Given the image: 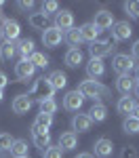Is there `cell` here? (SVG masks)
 Here are the masks:
<instances>
[{"label":"cell","mask_w":139,"mask_h":158,"mask_svg":"<svg viewBox=\"0 0 139 158\" xmlns=\"http://www.w3.org/2000/svg\"><path fill=\"white\" fill-rule=\"evenodd\" d=\"M135 99L131 97V95H125V97L118 99V103H116V110L120 112V114H125V116H131L133 114V110H135Z\"/></svg>","instance_id":"7402d4cb"},{"label":"cell","mask_w":139,"mask_h":158,"mask_svg":"<svg viewBox=\"0 0 139 158\" xmlns=\"http://www.w3.org/2000/svg\"><path fill=\"white\" fill-rule=\"evenodd\" d=\"M122 131L126 135H137L139 133V120L135 116H125V120H122Z\"/></svg>","instance_id":"83f0119b"},{"label":"cell","mask_w":139,"mask_h":158,"mask_svg":"<svg viewBox=\"0 0 139 158\" xmlns=\"http://www.w3.org/2000/svg\"><path fill=\"white\" fill-rule=\"evenodd\" d=\"M15 53H17V47H15V42H9V40H4V42L0 44V57H2V59H11Z\"/></svg>","instance_id":"4dcf8cb0"},{"label":"cell","mask_w":139,"mask_h":158,"mask_svg":"<svg viewBox=\"0 0 139 158\" xmlns=\"http://www.w3.org/2000/svg\"><path fill=\"white\" fill-rule=\"evenodd\" d=\"M32 103H34L32 97L25 93V95H17V97L13 99V106H11V108H13L15 114H27L30 108H32Z\"/></svg>","instance_id":"4fadbf2b"},{"label":"cell","mask_w":139,"mask_h":158,"mask_svg":"<svg viewBox=\"0 0 139 158\" xmlns=\"http://www.w3.org/2000/svg\"><path fill=\"white\" fill-rule=\"evenodd\" d=\"M133 91H135V95L139 97V82H135V89H133Z\"/></svg>","instance_id":"ee69618b"},{"label":"cell","mask_w":139,"mask_h":158,"mask_svg":"<svg viewBox=\"0 0 139 158\" xmlns=\"http://www.w3.org/2000/svg\"><path fill=\"white\" fill-rule=\"evenodd\" d=\"M53 86L49 85V80L47 78H36L32 86H30V91H27V95L30 97H38V101H42V99H53Z\"/></svg>","instance_id":"3957f363"},{"label":"cell","mask_w":139,"mask_h":158,"mask_svg":"<svg viewBox=\"0 0 139 158\" xmlns=\"http://www.w3.org/2000/svg\"><path fill=\"white\" fill-rule=\"evenodd\" d=\"M78 32H80V36H82V40H87V42H95V40H99V30L95 27L93 23H84L78 27Z\"/></svg>","instance_id":"d6986e66"},{"label":"cell","mask_w":139,"mask_h":158,"mask_svg":"<svg viewBox=\"0 0 139 158\" xmlns=\"http://www.w3.org/2000/svg\"><path fill=\"white\" fill-rule=\"evenodd\" d=\"M63 40L72 47V49H78L84 40H82V36H80V32H78V27H72V30H67L65 32V36H63Z\"/></svg>","instance_id":"4316f807"},{"label":"cell","mask_w":139,"mask_h":158,"mask_svg":"<svg viewBox=\"0 0 139 158\" xmlns=\"http://www.w3.org/2000/svg\"><path fill=\"white\" fill-rule=\"evenodd\" d=\"M36 72V68L32 65V61L30 59H19V63H15V76L19 78V80H27V78H32Z\"/></svg>","instance_id":"8fae6325"},{"label":"cell","mask_w":139,"mask_h":158,"mask_svg":"<svg viewBox=\"0 0 139 158\" xmlns=\"http://www.w3.org/2000/svg\"><path fill=\"white\" fill-rule=\"evenodd\" d=\"M30 61H32L34 68H42V70L49 68V57H47L44 53H36V51H34V55L30 57Z\"/></svg>","instance_id":"1f68e13d"},{"label":"cell","mask_w":139,"mask_h":158,"mask_svg":"<svg viewBox=\"0 0 139 158\" xmlns=\"http://www.w3.org/2000/svg\"><path fill=\"white\" fill-rule=\"evenodd\" d=\"M116 89L122 93V97H125V95H131L133 89H135V80H133L131 76H118V80H116Z\"/></svg>","instance_id":"cb8c5ba5"},{"label":"cell","mask_w":139,"mask_h":158,"mask_svg":"<svg viewBox=\"0 0 139 158\" xmlns=\"http://www.w3.org/2000/svg\"><path fill=\"white\" fill-rule=\"evenodd\" d=\"M82 97L87 99V97H91V99H99V97H103V95H108V89L103 85H99L97 80H82L80 85H78V89H76Z\"/></svg>","instance_id":"6da1fadb"},{"label":"cell","mask_w":139,"mask_h":158,"mask_svg":"<svg viewBox=\"0 0 139 158\" xmlns=\"http://www.w3.org/2000/svg\"><path fill=\"white\" fill-rule=\"evenodd\" d=\"M91 127H93V120L88 118V114H80L78 112L72 118V129L78 131V133H87V131H91Z\"/></svg>","instance_id":"5bb4252c"},{"label":"cell","mask_w":139,"mask_h":158,"mask_svg":"<svg viewBox=\"0 0 139 158\" xmlns=\"http://www.w3.org/2000/svg\"><path fill=\"white\" fill-rule=\"evenodd\" d=\"M63 61H65V65H67V68H78L80 63H84L82 51H80V49H70L67 53H65Z\"/></svg>","instance_id":"44dd1931"},{"label":"cell","mask_w":139,"mask_h":158,"mask_svg":"<svg viewBox=\"0 0 139 158\" xmlns=\"http://www.w3.org/2000/svg\"><path fill=\"white\" fill-rule=\"evenodd\" d=\"M59 148L61 150H74V148H78V135L74 131L61 133V137H59Z\"/></svg>","instance_id":"ffe728a7"},{"label":"cell","mask_w":139,"mask_h":158,"mask_svg":"<svg viewBox=\"0 0 139 158\" xmlns=\"http://www.w3.org/2000/svg\"><path fill=\"white\" fill-rule=\"evenodd\" d=\"M13 141H15V139L11 137V133H0V152H6V150H11Z\"/></svg>","instance_id":"836d02e7"},{"label":"cell","mask_w":139,"mask_h":158,"mask_svg":"<svg viewBox=\"0 0 139 158\" xmlns=\"http://www.w3.org/2000/svg\"><path fill=\"white\" fill-rule=\"evenodd\" d=\"M47 21H49V17L47 15H42V13H32L30 17H27V23L32 25L34 30H47Z\"/></svg>","instance_id":"484cf974"},{"label":"cell","mask_w":139,"mask_h":158,"mask_svg":"<svg viewBox=\"0 0 139 158\" xmlns=\"http://www.w3.org/2000/svg\"><path fill=\"white\" fill-rule=\"evenodd\" d=\"M82 103H84V97H82L78 91H70V93L63 97V108L70 110V112H80Z\"/></svg>","instance_id":"9c48e42d"},{"label":"cell","mask_w":139,"mask_h":158,"mask_svg":"<svg viewBox=\"0 0 139 158\" xmlns=\"http://www.w3.org/2000/svg\"><path fill=\"white\" fill-rule=\"evenodd\" d=\"M135 80L139 82V65H135Z\"/></svg>","instance_id":"7bdbcfd3"},{"label":"cell","mask_w":139,"mask_h":158,"mask_svg":"<svg viewBox=\"0 0 139 158\" xmlns=\"http://www.w3.org/2000/svg\"><path fill=\"white\" fill-rule=\"evenodd\" d=\"M137 148L135 146H126L125 150H122V154H120V158H137Z\"/></svg>","instance_id":"8d00e7d4"},{"label":"cell","mask_w":139,"mask_h":158,"mask_svg":"<svg viewBox=\"0 0 139 158\" xmlns=\"http://www.w3.org/2000/svg\"><path fill=\"white\" fill-rule=\"evenodd\" d=\"M0 9H2V2H0Z\"/></svg>","instance_id":"c3c4849f"},{"label":"cell","mask_w":139,"mask_h":158,"mask_svg":"<svg viewBox=\"0 0 139 158\" xmlns=\"http://www.w3.org/2000/svg\"><path fill=\"white\" fill-rule=\"evenodd\" d=\"M112 70L118 76H131V72L135 70V59L126 53H118L112 59Z\"/></svg>","instance_id":"7a4b0ae2"},{"label":"cell","mask_w":139,"mask_h":158,"mask_svg":"<svg viewBox=\"0 0 139 158\" xmlns=\"http://www.w3.org/2000/svg\"><path fill=\"white\" fill-rule=\"evenodd\" d=\"M87 114H88V118H91L93 122H103L105 116H108V108H105L103 103H93Z\"/></svg>","instance_id":"603a6c76"},{"label":"cell","mask_w":139,"mask_h":158,"mask_svg":"<svg viewBox=\"0 0 139 158\" xmlns=\"http://www.w3.org/2000/svg\"><path fill=\"white\" fill-rule=\"evenodd\" d=\"M74 158H93V156H91V154H87V152H82V154H76Z\"/></svg>","instance_id":"60d3db41"},{"label":"cell","mask_w":139,"mask_h":158,"mask_svg":"<svg viewBox=\"0 0 139 158\" xmlns=\"http://www.w3.org/2000/svg\"><path fill=\"white\" fill-rule=\"evenodd\" d=\"M32 137H34V146L40 148L42 152L51 146V135H49V131H42V129L32 127Z\"/></svg>","instance_id":"9a60e30c"},{"label":"cell","mask_w":139,"mask_h":158,"mask_svg":"<svg viewBox=\"0 0 139 158\" xmlns=\"http://www.w3.org/2000/svg\"><path fill=\"white\" fill-rule=\"evenodd\" d=\"M133 34V27L129 21H114L112 25V38L116 42H122V40H129Z\"/></svg>","instance_id":"52a82bcc"},{"label":"cell","mask_w":139,"mask_h":158,"mask_svg":"<svg viewBox=\"0 0 139 158\" xmlns=\"http://www.w3.org/2000/svg\"><path fill=\"white\" fill-rule=\"evenodd\" d=\"M131 116H135V118L139 120V106H135V110H133V114H131Z\"/></svg>","instance_id":"b9f144b4"},{"label":"cell","mask_w":139,"mask_h":158,"mask_svg":"<svg viewBox=\"0 0 139 158\" xmlns=\"http://www.w3.org/2000/svg\"><path fill=\"white\" fill-rule=\"evenodd\" d=\"M51 124H53V116L51 114H38L36 120H34V127L36 129H42V131H49Z\"/></svg>","instance_id":"f546056e"},{"label":"cell","mask_w":139,"mask_h":158,"mask_svg":"<svg viewBox=\"0 0 139 158\" xmlns=\"http://www.w3.org/2000/svg\"><path fill=\"white\" fill-rule=\"evenodd\" d=\"M32 6H34L32 0H21V2H19V9H23V11H30Z\"/></svg>","instance_id":"f35d334b"},{"label":"cell","mask_w":139,"mask_h":158,"mask_svg":"<svg viewBox=\"0 0 139 158\" xmlns=\"http://www.w3.org/2000/svg\"><path fill=\"white\" fill-rule=\"evenodd\" d=\"M131 57L133 59H139V40H135L133 47H131Z\"/></svg>","instance_id":"74e56055"},{"label":"cell","mask_w":139,"mask_h":158,"mask_svg":"<svg viewBox=\"0 0 139 158\" xmlns=\"http://www.w3.org/2000/svg\"><path fill=\"white\" fill-rule=\"evenodd\" d=\"M0 38H2V30H0Z\"/></svg>","instance_id":"7dc6e473"},{"label":"cell","mask_w":139,"mask_h":158,"mask_svg":"<svg viewBox=\"0 0 139 158\" xmlns=\"http://www.w3.org/2000/svg\"><path fill=\"white\" fill-rule=\"evenodd\" d=\"M93 25L97 27V30H108V27H112L114 25V13L112 11H99V13H95V21H93Z\"/></svg>","instance_id":"7c38bea8"},{"label":"cell","mask_w":139,"mask_h":158,"mask_svg":"<svg viewBox=\"0 0 139 158\" xmlns=\"http://www.w3.org/2000/svg\"><path fill=\"white\" fill-rule=\"evenodd\" d=\"M47 80H49V85L53 86V91H59V89H63V86L67 85V76H65L61 70L51 72L49 76H47Z\"/></svg>","instance_id":"ac0fdd59"},{"label":"cell","mask_w":139,"mask_h":158,"mask_svg":"<svg viewBox=\"0 0 139 158\" xmlns=\"http://www.w3.org/2000/svg\"><path fill=\"white\" fill-rule=\"evenodd\" d=\"M93 150H95V156L108 158V156H112V152H114V143H112V139H108V137H99L93 143Z\"/></svg>","instance_id":"30bf717a"},{"label":"cell","mask_w":139,"mask_h":158,"mask_svg":"<svg viewBox=\"0 0 139 158\" xmlns=\"http://www.w3.org/2000/svg\"><path fill=\"white\" fill-rule=\"evenodd\" d=\"M87 74L91 80H97L105 74V65H103V59H91L87 63Z\"/></svg>","instance_id":"2e32d148"},{"label":"cell","mask_w":139,"mask_h":158,"mask_svg":"<svg viewBox=\"0 0 139 158\" xmlns=\"http://www.w3.org/2000/svg\"><path fill=\"white\" fill-rule=\"evenodd\" d=\"M9 85V78H6V74L0 70V91H4V86Z\"/></svg>","instance_id":"ab89813d"},{"label":"cell","mask_w":139,"mask_h":158,"mask_svg":"<svg viewBox=\"0 0 139 158\" xmlns=\"http://www.w3.org/2000/svg\"><path fill=\"white\" fill-rule=\"evenodd\" d=\"M2 36H4V40H9V42H15L17 38H19V34H21V25L17 23L15 19H2Z\"/></svg>","instance_id":"5b68a950"},{"label":"cell","mask_w":139,"mask_h":158,"mask_svg":"<svg viewBox=\"0 0 139 158\" xmlns=\"http://www.w3.org/2000/svg\"><path fill=\"white\" fill-rule=\"evenodd\" d=\"M2 97H4V93H2V91H0V101H2Z\"/></svg>","instance_id":"f6af8a7d"},{"label":"cell","mask_w":139,"mask_h":158,"mask_svg":"<svg viewBox=\"0 0 139 158\" xmlns=\"http://www.w3.org/2000/svg\"><path fill=\"white\" fill-rule=\"evenodd\" d=\"M59 11V4H57V2H55V0H47V2H42V15H47V17H49L51 13H57Z\"/></svg>","instance_id":"e575fe53"},{"label":"cell","mask_w":139,"mask_h":158,"mask_svg":"<svg viewBox=\"0 0 139 158\" xmlns=\"http://www.w3.org/2000/svg\"><path fill=\"white\" fill-rule=\"evenodd\" d=\"M27 150L30 148H27V141L25 139H15L9 152H11L13 158H27Z\"/></svg>","instance_id":"d4e9b609"},{"label":"cell","mask_w":139,"mask_h":158,"mask_svg":"<svg viewBox=\"0 0 139 158\" xmlns=\"http://www.w3.org/2000/svg\"><path fill=\"white\" fill-rule=\"evenodd\" d=\"M112 51H114L112 40H95V42L88 47L91 59H103V57L112 55Z\"/></svg>","instance_id":"277c9868"},{"label":"cell","mask_w":139,"mask_h":158,"mask_svg":"<svg viewBox=\"0 0 139 158\" xmlns=\"http://www.w3.org/2000/svg\"><path fill=\"white\" fill-rule=\"evenodd\" d=\"M125 11L129 13L131 17L139 19V2H126V4H125Z\"/></svg>","instance_id":"d590c367"},{"label":"cell","mask_w":139,"mask_h":158,"mask_svg":"<svg viewBox=\"0 0 139 158\" xmlns=\"http://www.w3.org/2000/svg\"><path fill=\"white\" fill-rule=\"evenodd\" d=\"M0 21H2V13H0Z\"/></svg>","instance_id":"bcb514c9"},{"label":"cell","mask_w":139,"mask_h":158,"mask_svg":"<svg viewBox=\"0 0 139 158\" xmlns=\"http://www.w3.org/2000/svg\"><path fill=\"white\" fill-rule=\"evenodd\" d=\"M15 47H17V53H19L21 59H30V57L34 55V40H32V38H23V40H19Z\"/></svg>","instance_id":"e0dca14e"},{"label":"cell","mask_w":139,"mask_h":158,"mask_svg":"<svg viewBox=\"0 0 139 158\" xmlns=\"http://www.w3.org/2000/svg\"><path fill=\"white\" fill-rule=\"evenodd\" d=\"M38 108H40V114H51L53 116L59 106H57L55 99H42V101H38Z\"/></svg>","instance_id":"f1b7e54d"},{"label":"cell","mask_w":139,"mask_h":158,"mask_svg":"<svg viewBox=\"0 0 139 158\" xmlns=\"http://www.w3.org/2000/svg\"><path fill=\"white\" fill-rule=\"evenodd\" d=\"M42 158H63V150L59 146H49L42 152Z\"/></svg>","instance_id":"d6a6232c"},{"label":"cell","mask_w":139,"mask_h":158,"mask_svg":"<svg viewBox=\"0 0 139 158\" xmlns=\"http://www.w3.org/2000/svg\"><path fill=\"white\" fill-rule=\"evenodd\" d=\"M63 40V34L61 30H57V27H47L44 32H42V44L44 47H49V49H55V47H59Z\"/></svg>","instance_id":"8992f818"},{"label":"cell","mask_w":139,"mask_h":158,"mask_svg":"<svg viewBox=\"0 0 139 158\" xmlns=\"http://www.w3.org/2000/svg\"><path fill=\"white\" fill-rule=\"evenodd\" d=\"M53 27H57V30H72L74 27V13L72 11H57V15H55V25Z\"/></svg>","instance_id":"ba28073f"}]
</instances>
